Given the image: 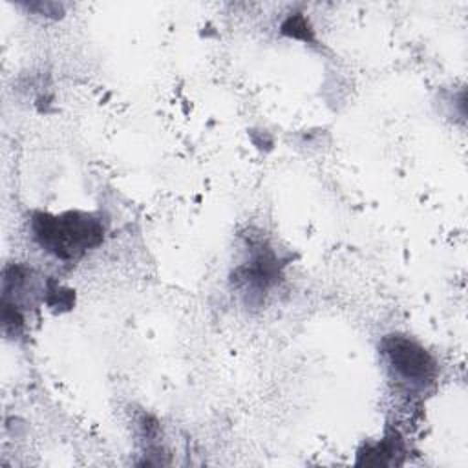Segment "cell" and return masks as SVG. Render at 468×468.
Returning <instances> with one entry per match:
<instances>
[{
  "mask_svg": "<svg viewBox=\"0 0 468 468\" xmlns=\"http://www.w3.org/2000/svg\"><path fill=\"white\" fill-rule=\"evenodd\" d=\"M33 232L37 241L62 260L77 258L90 247L102 239V225L80 212H68L64 216L35 214Z\"/></svg>",
  "mask_w": 468,
  "mask_h": 468,
  "instance_id": "cell-1",
  "label": "cell"
},
{
  "mask_svg": "<svg viewBox=\"0 0 468 468\" xmlns=\"http://www.w3.org/2000/svg\"><path fill=\"white\" fill-rule=\"evenodd\" d=\"M382 349L395 371L408 380L424 382L435 371V364L430 353L411 338L391 335L382 342Z\"/></svg>",
  "mask_w": 468,
  "mask_h": 468,
  "instance_id": "cell-2",
  "label": "cell"
}]
</instances>
